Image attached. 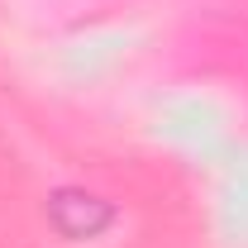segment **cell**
<instances>
[{
  "instance_id": "obj_1",
  "label": "cell",
  "mask_w": 248,
  "mask_h": 248,
  "mask_svg": "<svg viewBox=\"0 0 248 248\" xmlns=\"http://www.w3.org/2000/svg\"><path fill=\"white\" fill-rule=\"evenodd\" d=\"M115 219V210L100 201V196H81V191H62L53 201V224H58L67 239H95L105 224Z\"/></svg>"
}]
</instances>
